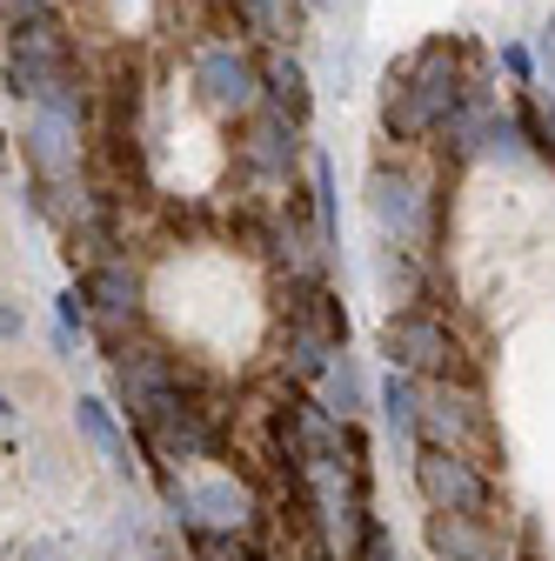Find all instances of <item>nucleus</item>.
<instances>
[{
	"instance_id": "nucleus-1",
	"label": "nucleus",
	"mask_w": 555,
	"mask_h": 561,
	"mask_svg": "<svg viewBox=\"0 0 555 561\" xmlns=\"http://www.w3.org/2000/svg\"><path fill=\"white\" fill-rule=\"evenodd\" d=\"M475 88L462 81V47L455 41H429L401 75H388L382 88V127L395 140H429Z\"/></svg>"
},
{
	"instance_id": "nucleus-2",
	"label": "nucleus",
	"mask_w": 555,
	"mask_h": 561,
	"mask_svg": "<svg viewBox=\"0 0 555 561\" xmlns=\"http://www.w3.org/2000/svg\"><path fill=\"white\" fill-rule=\"evenodd\" d=\"M302 488L315 502V528H321V548L335 561H355L362 554V535H369V502H362V468H355V448H335L321 461L302 468Z\"/></svg>"
},
{
	"instance_id": "nucleus-3",
	"label": "nucleus",
	"mask_w": 555,
	"mask_h": 561,
	"mask_svg": "<svg viewBox=\"0 0 555 561\" xmlns=\"http://www.w3.org/2000/svg\"><path fill=\"white\" fill-rule=\"evenodd\" d=\"M194 94L207 114H222V121H248L261 101H268V81H261V60L235 41H215V47H201L194 54Z\"/></svg>"
},
{
	"instance_id": "nucleus-4",
	"label": "nucleus",
	"mask_w": 555,
	"mask_h": 561,
	"mask_svg": "<svg viewBox=\"0 0 555 561\" xmlns=\"http://www.w3.org/2000/svg\"><path fill=\"white\" fill-rule=\"evenodd\" d=\"M415 488L435 515H489L496 508V488L462 448H442V442H422L415 448Z\"/></svg>"
},
{
	"instance_id": "nucleus-5",
	"label": "nucleus",
	"mask_w": 555,
	"mask_h": 561,
	"mask_svg": "<svg viewBox=\"0 0 555 561\" xmlns=\"http://www.w3.org/2000/svg\"><path fill=\"white\" fill-rule=\"evenodd\" d=\"M168 508H174V522L215 528V535H248L254 528V495H248V481H235V474H207V481H188V488L174 481Z\"/></svg>"
},
{
	"instance_id": "nucleus-6",
	"label": "nucleus",
	"mask_w": 555,
	"mask_h": 561,
	"mask_svg": "<svg viewBox=\"0 0 555 561\" xmlns=\"http://www.w3.org/2000/svg\"><path fill=\"white\" fill-rule=\"evenodd\" d=\"M121 401H127V414L134 421H168L174 408H181V375H174V362L161 355V347H134V355L121 362Z\"/></svg>"
},
{
	"instance_id": "nucleus-7",
	"label": "nucleus",
	"mask_w": 555,
	"mask_h": 561,
	"mask_svg": "<svg viewBox=\"0 0 555 561\" xmlns=\"http://www.w3.org/2000/svg\"><path fill=\"white\" fill-rule=\"evenodd\" d=\"M382 347H388V362L395 368H408V375H449L455 368V334L435 321V314H395L388 328H382Z\"/></svg>"
},
{
	"instance_id": "nucleus-8",
	"label": "nucleus",
	"mask_w": 555,
	"mask_h": 561,
	"mask_svg": "<svg viewBox=\"0 0 555 561\" xmlns=\"http://www.w3.org/2000/svg\"><path fill=\"white\" fill-rule=\"evenodd\" d=\"M27 161L41 181H75L81 174V114L27 107Z\"/></svg>"
},
{
	"instance_id": "nucleus-9",
	"label": "nucleus",
	"mask_w": 555,
	"mask_h": 561,
	"mask_svg": "<svg viewBox=\"0 0 555 561\" xmlns=\"http://www.w3.org/2000/svg\"><path fill=\"white\" fill-rule=\"evenodd\" d=\"M369 215H375V228L388 241H415L429 228V194L408 168H375L369 174Z\"/></svg>"
},
{
	"instance_id": "nucleus-10",
	"label": "nucleus",
	"mask_w": 555,
	"mask_h": 561,
	"mask_svg": "<svg viewBox=\"0 0 555 561\" xmlns=\"http://www.w3.org/2000/svg\"><path fill=\"white\" fill-rule=\"evenodd\" d=\"M482 435H489L482 401L468 388H449V375H442V388L422 394V442H442V448H462L468 455V442H482Z\"/></svg>"
},
{
	"instance_id": "nucleus-11",
	"label": "nucleus",
	"mask_w": 555,
	"mask_h": 561,
	"mask_svg": "<svg viewBox=\"0 0 555 561\" xmlns=\"http://www.w3.org/2000/svg\"><path fill=\"white\" fill-rule=\"evenodd\" d=\"M241 154L261 174H295V161H302V121L282 114V107H254L248 134H241Z\"/></svg>"
},
{
	"instance_id": "nucleus-12",
	"label": "nucleus",
	"mask_w": 555,
	"mask_h": 561,
	"mask_svg": "<svg viewBox=\"0 0 555 561\" xmlns=\"http://www.w3.org/2000/svg\"><path fill=\"white\" fill-rule=\"evenodd\" d=\"M81 295H88V314H94V321H101L107 334H127L134 321H141V280H134V274H127L121 261L94 267Z\"/></svg>"
},
{
	"instance_id": "nucleus-13",
	"label": "nucleus",
	"mask_w": 555,
	"mask_h": 561,
	"mask_svg": "<svg viewBox=\"0 0 555 561\" xmlns=\"http://www.w3.org/2000/svg\"><path fill=\"white\" fill-rule=\"evenodd\" d=\"M429 541L442 561H502V541L489 535V515H429Z\"/></svg>"
},
{
	"instance_id": "nucleus-14",
	"label": "nucleus",
	"mask_w": 555,
	"mask_h": 561,
	"mask_svg": "<svg viewBox=\"0 0 555 561\" xmlns=\"http://www.w3.org/2000/svg\"><path fill=\"white\" fill-rule=\"evenodd\" d=\"M235 21L261 47H295L302 41V21H308V0H235Z\"/></svg>"
},
{
	"instance_id": "nucleus-15",
	"label": "nucleus",
	"mask_w": 555,
	"mask_h": 561,
	"mask_svg": "<svg viewBox=\"0 0 555 561\" xmlns=\"http://www.w3.org/2000/svg\"><path fill=\"white\" fill-rule=\"evenodd\" d=\"M75 421H81V435L94 442V455H101L114 474H134V448H127L121 421H114V408H107L101 394H81V401H75Z\"/></svg>"
},
{
	"instance_id": "nucleus-16",
	"label": "nucleus",
	"mask_w": 555,
	"mask_h": 561,
	"mask_svg": "<svg viewBox=\"0 0 555 561\" xmlns=\"http://www.w3.org/2000/svg\"><path fill=\"white\" fill-rule=\"evenodd\" d=\"M489 127H496V101H489V94H468L435 134H442V148H449L455 161H475L482 148H489Z\"/></svg>"
},
{
	"instance_id": "nucleus-17",
	"label": "nucleus",
	"mask_w": 555,
	"mask_h": 561,
	"mask_svg": "<svg viewBox=\"0 0 555 561\" xmlns=\"http://www.w3.org/2000/svg\"><path fill=\"white\" fill-rule=\"evenodd\" d=\"M375 401H382V421H388V435H401V442H415V435H422V381H415L408 368H388Z\"/></svg>"
},
{
	"instance_id": "nucleus-18",
	"label": "nucleus",
	"mask_w": 555,
	"mask_h": 561,
	"mask_svg": "<svg viewBox=\"0 0 555 561\" xmlns=\"http://www.w3.org/2000/svg\"><path fill=\"white\" fill-rule=\"evenodd\" d=\"M261 81H268V107H282V114H295V121H308V67L288 54V47H274V60L261 67Z\"/></svg>"
},
{
	"instance_id": "nucleus-19",
	"label": "nucleus",
	"mask_w": 555,
	"mask_h": 561,
	"mask_svg": "<svg viewBox=\"0 0 555 561\" xmlns=\"http://www.w3.org/2000/svg\"><path fill=\"white\" fill-rule=\"evenodd\" d=\"M321 408L341 414V421H355V414H362V375H355L349 355H335V362H328V375H321Z\"/></svg>"
},
{
	"instance_id": "nucleus-20",
	"label": "nucleus",
	"mask_w": 555,
	"mask_h": 561,
	"mask_svg": "<svg viewBox=\"0 0 555 561\" xmlns=\"http://www.w3.org/2000/svg\"><path fill=\"white\" fill-rule=\"evenodd\" d=\"M308 181H315V241H321V254H335L341 228H335V168H328V154H315Z\"/></svg>"
},
{
	"instance_id": "nucleus-21",
	"label": "nucleus",
	"mask_w": 555,
	"mask_h": 561,
	"mask_svg": "<svg viewBox=\"0 0 555 561\" xmlns=\"http://www.w3.org/2000/svg\"><path fill=\"white\" fill-rule=\"evenodd\" d=\"M194 561H254L241 535H215V528H194Z\"/></svg>"
},
{
	"instance_id": "nucleus-22",
	"label": "nucleus",
	"mask_w": 555,
	"mask_h": 561,
	"mask_svg": "<svg viewBox=\"0 0 555 561\" xmlns=\"http://www.w3.org/2000/svg\"><path fill=\"white\" fill-rule=\"evenodd\" d=\"M502 67L516 75V88H535V81H542V67H535V54H529L522 41H502Z\"/></svg>"
},
{
	"instance_id": "nucleus-23",
	"label": "nucleus",
	"mask_w": 555,
	"mask_h": 561,
	"mask_svg": "<svg viewBox=\"0 0 555 561\" xmlns=\"http://www.w3.org/2000/svg\"><path fill=\"white\" fill-rule=\"evenodd\" d=\"M41 14H54L47 0H0V21H8V27H21V21H41Z\"/></svg>"
},
{
	"instance_id": "nucleus-24",
	"label": "nucleus",
	"mask_w": 555,
	"mask_h": 561,
	"mask_svg": "<svg viewBox=\"0 0 555 561\" xmlns=\"http://www.w3.org/2000/svg\"><path fill=\"white\" fill-rule=\"evenodd\" d=\"M535 67H542V75H555V14H548L542 34H535Z\"/></svg>"
},
{
	"instance_id": "nucleus-25",
	"label": "nucleus",
	"mask_w": 555,
	"mask_h": 561,
	"mask_svg": "<svg viewBox=\"0 0 555 561\" xmlns=\"http://www.w3.org/2000/svg\"><path fill=\"white\" fill-rule=\"evenodd\" d=\"M81 321H88V295L67 288V295H60V328H81Z\"/></svg>"
},
{
	"instance_id": "nucleus-26",
	"label": "nucleus",
	"mask_w": 555,
	"mask_h": 561,
	"mask_svg": "<svg viewBox=\"0 0 555 561\" xmlns=\"http://www.w3.org/2000/svg\"><path fill=\"white\" fill-rule=\"evenodd\" d=\"M8 334H21V308H0V341Z\"/></svg>"
},
{
	"instance_id": "nucleus-27",
	"label": "nucleus",
	"mask_w": 555,
	"mask_h": 561,
	"mask_svg": "<svg viewBox=\"0 0 555 561\" xmlns=\"http://www.w3.org/2000/svg\"><path fill=\"white\" fill-rule=\"evenodd\" d=\"M315 561H335V554H328V548H321V554H315Z\"/></svg>"
},
{
	"instance_id": "nucleus-28",
	"label": "nucleus",
	"mask_w": 555,
	"mask_h": 561,
	"mask_svg": "<svg viewBox=\"0 0 555 561\" xmlns=\"http://www.w3.org/2000/svg\"><path fill=\"white\" fill-rule=\"evenodd\" d=\"M161 561H168V554H161Z\"/></svg>"
}]
</instances>
